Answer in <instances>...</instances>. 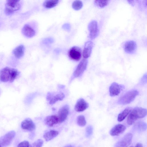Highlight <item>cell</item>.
<instances>
[{"instance_id":"1","label":"cell","mask_w":147,"mask_h":147,"mask_svg":"<svg viewBox=\"0 0 147 147\" xmlns=\"http://www.w3.org/2000/svg\"><path fill=\"white\" fill-rule=\"evenodd\" d=\"M19 74V72L16 69L6 67L0 70V81L12 82Z\"/></svg>"},{"instance_id":"2","label":"cell","mask_w":147,"mask_h":147,"mask_svg":"<svg viewBox=\"0 0 147 147\" xmlns=\"http://www.w3.org/2000/svg\"><path fill=\"white\" fill-rule=\"evenodd\" d=\"M147 114L146 109L136 107L132 109L129 114L127 119L128 125H131L138 119L144 117Z\"/></svg>"},{"instance_id":"3","label":"cell","mask_w":147,"mask_h":147,"mask_svg":"<svg viewBox=\"0 0 147 147\" xmlns=\"http://www.w3.org/2000/svg\"><path fill=\"white\" fill-rule=\"evenodd\" d=\"M20 1L17 0H7L5 5V14L7 16L11 15L19 10L21 7Z\"/></svg>"},{"instance_id":"4","label":"cell","mask_w":147,"mask_h":147,"mask_svg":"<svg viewBox=\"0 0 147 147\" xmlns=\"http://www.w3.org/2000/svg\"><path fill=\"white\" fill-rule=\"evenodd\" d=\"M138 94V92L136 90L129 91L120 97L118 102L122 105L129 104L134 100Z\"/></svg>"},{"instance_id":"5","label":"cell","mask_w":147,"mask_h":147,"mask_svg":"<svg viewBox=\"0 0 147 147\" xmlns=\"http://www.w3.org/2000/svg\"><path fill=\"white\" fill-rule=\"evenodd\" d=\"M88 29L89 32V37L90 39H94L98 36L99 30L96 21L93 20L91 21L88 25Z\"/></svg>"},{"instance_id":"6","label":"cell","mask_w":147,"mask_h":147,"mask_svg":"<svg viewBox=\"0 0 147 147\" xmlns=\"http://www.w3.org/2000/svg\"><path fill=\"white\" fill-rule=\"evenodd\" d=\"M16 133L14 131H10L0 138V145L5 146L9 145L14 138Z\"/></svg>"},{"instance_id":"7","label":"cell","mask_w":147,"mask_h":147,"mask_svg":"<svg viewBox=\"0 0 147 147\" xmlns=\"http://www.w3.org/2000/svg\"><path fill=\"white\" fill-rule=\"evenodd\" d=\"M68 54L70 59L74 61H78L81 57V49L78 47H73L69 49Z\"/></svg>"},{"instance_id":"8","label":"cell","mask_w":147,"mask_h":147,"mask_svg":"<svg viewBox=\"0 0 147 147\" xmlns=\"http://www.w3.org/2000/svg\"><path fill=\"white\" fill-rule=\"evenodd\" d=\"M88 64V60L86 59H82L78 65L73 73L75 78L80 76L86 70Z\"/></svg>"},{"instance_id":"9","label":"cell","mask_w":147,"mask_h":147,"mask_svg":"<svg viewBox=\"0 0 147 147\" xmlns=\"http://www.w3.org/2000/svg\"><path fill=\"white\" fill-rule=\"evenodd\" d=\"M132 137L131 134H126L116 144L115 147H128L131 142Z\"/></svg>"},{"instance_id":"10","label":"cell","mask_w":147,"mask_h":147,"mask_svg":"<svg viewBox=\"0 0 147 147\" xmlns=\"http://www.w3.org/2000/svg\"><path fill=\"white\" fill-rule=\"evenodd\" d=\"M65 97V95L62 92H60L55 94L51 93H47V98L49 101V104L52 105L59 100H62Z\"/></svg>"},{"instance_id":"11","label":"cell","mask_w":147,"mask_h":147,"mask_svg":"<svg viewBox=\"0 0 147 147\" xmlns=\"http://www.w3.org/2000/svg\"><path fill=\"white\" fill-rule=\"evenodd\" d=\"M69 106L67 105H64L59 109L57 116L59 123H62L66 119L69 113Z\"/></svg>"},{"instance_id":"12","label":"cell","mask_w":147,"mask_h":147,"mask_svg":"<svg viewBox=\"0 0 147 147\" xmlns=\"http://www.w3.org/2000/svg\"><path fill=\"white\" fill-rule=\"evenodd\" d=\"M124 48L126 53L129 54H133L137 49L136 43L133 40L127 41L124 44Z\"/></svg>"},{"instance_id":"13","label":"cell","mask_w":147,"mask_h":147,"mask_svg":"<svg viewBox=\"0 0 147 147\" xmlns=\"http://www.w3.org/2000/svg\"><path fill=\"white\" fill-rule=\"evenodd\" d=\"M21 127L24 129L32 131L34 130L36 126L32 121L30 118H26L21 123Z\"/></svg>"},{"instance_id":"14","label":"cell","mask_w":147,"mask_h":147,"mask_svg":"<svg viewBox=\"0 0 147 147\" xmlns=\"http://www.w3.org/2000/svg\"><path fill=\"white\" fill-rule=\"evenodd\" d=\"M88 106V104L84 99L80 98L77 100L74 109L78 112H81L85 110Z\"/></svg>"},{"instance_id":"15","label":"cell","mask_w":147,"mask_h":147,"mask_svg":"<svg viewBox=\"0 0 147 147\" xmlns=\"http://www.w3.org/2000/svg\"><path fill=\"white\" fill-rule=\"evenodd\" d=\"M22 32L25 36L29 38L34 36L36 34L34 29L28 24L24 25L22 29Z\"/></svg>"},{"instance_id":"16","label":"cell","mask_w":147,"mask_h":147,"mask_svg":"<svg viewBox=\"0 0 147 147\" xmlns=\"http://www.w3.org/2000/svg\"><path fill=\"white\" fill-rule=\"evenodd\" d=\"M122 86L115 82H114L111 85L109 92L110 96H114L118 95L120 93Z\"/></svg>"},{"instance_id":"17","label":"cell","mask_w":147,"mask_h":147,"mask_svg":"<svg viewBox=\"0 0 147 147\" xmlns=\"http://www.w3.org/2000/svg\"><path fill=\"white\" fill-rule=\"evenodd\" d=\"M126 129L123 125L118 124L114 126L110 131V135L113 136H118L123 133Z\"/></svg>"},{"instance_id":"18","label":"cell","mask_w":147,"mask_h":147,"mask_svg":"<svg viewBox=\"0 0 147 147\" xmlns=\"http://www.w3.org/2000/svg\"><path fill=\"white\" fill-rule=\"evenodd\" d=\"M93 45V43L91 41H88L85 43L83 52V56L85 59L90 56Z\"/></svg>"},{"instance_id":"19","label":"cell","mask_w":147,"mask_h":147,"mask_svg":"<svg viewBox=\"0 0 147 147\" xmlns=\"http://www.w3.org/2000/svg\"><path fill=\"white\" fill-rule=\"evenodd\" d=\"M45 124L50 127L59 123L58 118L55 115H51L47 116L45 119Z\"/></svg>"},{"instance_id":"20","label":"cell","mask_w":147,"mask_h":147,"mask_svg":"<svg viewBox=\"0 0 147 147\" xmlns=\"http://www.w3.org/2000/svg\"><path fill=\"white\" fill-rule=\"evenodd\" d=\"M25 47L22 45L17 46L13 50V52L15 57L17 58H20L24 55Z\"/></svg>"},{"instance_id":"21","label":"cell","mask_w":147,"mask_h":147,"mask_svg":"<svg viewBox=\"0 0 147 147\" xmlns=\"http://www.w3.org/2000/svg\"><path fill=\"white\" fill-rule=\"evenodd\" d=\"M59 134L58 131L52 130L46 132L43 135V137L46 141H48L52 140L56 137Z\"/></svg>"},{"instance_id":"22","label":"cell","mask_w":147,"mask_h":147,"mask_svg":"<svg viewBox=\"0 0 147 147\" xmlns=\"http://www.w3.org/2000/svg\"><path fill=\"white\" fill-rule=\"evenodd\" d=\"M132 109L130 107L125 108L118 115L117 117L118 121L119 122H121L124 120L129 115Z\"/></svg>"},{"instance_id":"23","label":"cell","mask_w":147,"mask_h":147,"mask_svg":"<svg viewBox=\"0 0 147 147\" xmlns=\"http://www.w3.org/2000/svg\"><path fill=\"white\" fill-rule=\"evenodd\" d=\"M134 130L138 131H144L146 129V124L143 121H138L134 125Z\"/></svg>"},{"instance_id":"24","label":"cell","mask_w":147,"mask_h":147,"mask_svg":"<svg viewBox=\"0 0 147 147\" xmlns=\"http://www.w3.org/2000/svg\"><path fill=\"white\" fill-rule=\"evenodd\" d=\"M59 0H46L43 3V6L47 8H51L55 6L59 3Z\"/></svg>"},{"instance_id":"25","label":"cell","mask_w":147,"mask_h":147,"mask_svg":"<svg viewBox=\"0 0 147 147\" xmlns=\"http://www.w3.org/2000/svg\"><path fill=\"white\" fill-rule=\"evenodd\" d=\"M72 7L76 10H78L82 8L83 6V3L80 0H75L72 4Z\"/></svg>"},{"instance_id":"26","label":"cell","mask_w":147,"mask_h":147,"mask_svg":"<svg viewBox=\"0 0 147 147\" xmlns=\"http://www.w3.org/2000/svg\"><path fill=\"white\" fill-rule=\"evenodd\" d=\"M77 123L80 126H84L86 125V121L83 115H80L78 117Z\"/></svg>"},{"instance_id":"27","label":"cell","mask_w":147,"mask_h":147,"mask_svg":"<svg viewBox=\"0 0 147 147\" xmlns=\"http://www.w3.org/2000/svg\"><path fill=\"white\" fill-rule=\"evenodd\" d=\"M109 1L95 0V4L98 7L102 8L106 6L108 4Z\"/></svg>"},{"instance_id":"28","label":"cell","mask_w":147,"mask_h":147,"mask_svg":"<svg viewBox=\"0 0 147 147\" xmlns=\"http://www.w3.org/2000/svg\"><path fill=\"white\" fill-rule=\"evenodd\" d=\"M93 131V128L91 125L88 126L86 128V137H89L92 135Z\"/></svg>"},{"instance_id":"29","label":"cell","mask_w":147,"mask_h":147,"mask_svg":"<svg viewBox=\"0 0 147 147\" xmlns=\"http://www.w3.org/2000/svg\"><path fill=\"white\" fill-rule=\"evenodd\" d=\"M43 144V141L41 139H38L33 144V147H41Z\"/></svg>"},{"instance_id":"30","label":"cell","mask_w":147,"mask_h":147,"mask_svg":"<svg viewBox=\"0 0 147 147\" xmlns=\"http://www.w3.org/2000/svg\"><path fill=\"white\" fill-rule=\"evenodd\" d=\"M54 40L51 38H48L44 39L42 41V44L45 45H48L53 42Z\"/></svg>"},{"instance_id":"31","label":"cell","mask_w":147,"mask_h":147,"mask_svg":"<svg viewBox=\"0 0 147 147\" xmlns=\"http://www.w3.org/2000/svg\"><path fill=\"white\" fill-rule=\"evenodd\" d=\"M29 142L26 141H24L20 143L18 145V147H29Z\"/></svg>"},{"instance_id":"32","label":"cell","mask_w":147,"mask_h":147,"mask_svg":"<svg viewBox=\"0 0 147 147\" xmlns=\"http://www.w3.org/2000/svg\"><path fill=\"white\" fill-rule=\"evenodd\" d=\"M62 28L67 31H69L70 30L71 26L69 24L66 23L62 26Z\"/></svg>"},{"instance_id":"33","label":"cell","mask_w":147,"mask_h":147,"mask_svg":"<svg viewBox=\"0 0 147 147\" xmlns=\"http://www.w3.org/2000/svg\"><path fill=\"white\" fill-rule=\"evenodd\" d=\"M135 147H143V146L142 144L138 143L136 144Z\"/></svg>"},{"instance_id":"34","label":"cell","mask_w":147,"mask_h":147,"mask_svg":"<svg viewBox=\"0 0 147 147\" xmlns=\"http://www.w3.org/2000/svg\"><path fill=\"white\" fill-rule=\"evenodd\" d=\"M65 147H73L71 145H68L66 146H65Z\"/></svg>"},{"instance_id":"35","label":"cell","mask_w":147,"mask_h":147,"mask_svg":"<svg viewBox=\"0 0 147 147\" xmlns=\"http://www.w3.org/2000/svg\"><path fill=\"white\" fill-rule=\"evenodd\" d=\"M29 147H32L31 145H29Z\"/></svg>"},{"instance_id":"36","label":"cell","mask_w":147,"mask_h":147,"mask_svg":"<svg viewBox=\"0 0 147 147\" xmlns=\"http://www.w3.org/2000/svg\"><path fill=\"white\" fill-rule=\"evenodd\" d=\"M0 147H2V146L0 145Z\"/></svg>"},{"instance_id":"37","label":"cell","mask_w":147,"mask_h":147,"mask_svg":"<svg viewBox=\"0 0 147 147\" xmlns=\"http://www.w3.org/2000/svg\"><path fill=\"white\" fill-rule=\"evenodd\" d=\"M130 147H133V146H130Z\"/></svg>"}]
</instances>
